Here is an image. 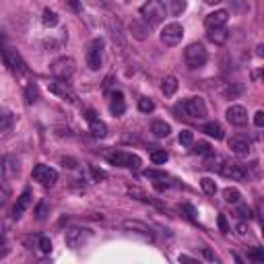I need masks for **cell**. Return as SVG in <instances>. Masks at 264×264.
<instances>
[{"mask_svg": "<svg viewBox=\"0 0 264 264\" xmlns=\"http://www.w3.org/2000/svg\"><path fill=\"white\" fill-rule=\"evenodd\" d=\"M165 3L163 0H147L141 7V17L147 21L149 25H159L165 19Z\"/></svg>", "mask_w": 264, "mask_h": 264, "instance_id": "1", "label": "cell"}, {"mask_svg": "<svg viewBox=\"0 0 264 264\" xmlns=\"http://www.w3.org/2000/svg\"><path fill=\"white\" fill-rule=\"evenodd\" d=\"M175 112L178 114H184L186 118H205L207 116V103L203 97H190L182 103L175 105Z\"/></svg>", "mask_w": 264, "mask_h": 264, "instance_id": "2", "label": "cell"}, {"mask_svg": "<svg viewBox=\"0 0 264 264\" xmlns=\"http://www.w3.org/2000/svg\"><path fill=\"white\" fill-rule=\"evenodd\" d=\"M184 60L190 69H201V66L207 64L209 54H207L203 43H190V46L184 50Z\"/></svg>", "mask_w": 264, "mask_h": 264, "instance_id": "3", "label": "cell"}, {"mask_svg": "<svg viewBox=\"0 0 264 264\" xmlns=\"http://www.w3.org/2000/svg\"><path fill=\"white\" fill-rule=\"evenodd\" d=\"M50 71H52V75L58 81H69L75 75V71H77V64H75V60L71 56H62V58H58V60L52 62Z\"/></svg>", "mask_w": 264, "mask_h": 264, "instance_id": "4", "label": "cell"}, {"mask_svg": "<svg viewBox=\"0 0 264 264\" xmlns=\"http://www.w3.org/2000/svg\"><path fill=\"white\" fill-rule=\"evenodd\" d=\"M107 159H109V163H114L118 167H126V169H137L141 165V157L139 155H132V153H126V151L109 153Z\"/></svg>", "mask_w": 264, "mask_h": 264, "instance_id": "5", "label": "cell"}, {"mask_svg": "<svg viewBox=\"0 0 264 264\" xmlns=\"http://www.w3.org/2000/svg\"><path fill=\"white\" fill-rule=\"evenodd\" d=\"M3 58H5L7 66L13 73H17V75H25L27 73V64H25L23 56H21L15 48H3Z\"/></svg>", "mask_w": 264, "mask_h": 264, "instance_id": "6", "label": "cell"}, {"mask_svg": "<svg viewBox=\"0 0 264 264\" xmlns=\"http://www.w3.org/2000/svg\"><path fill=\"white\" fill-rule=\"evenodd\" d=\"M182 37H184V27L180 23H169L161 31V43L167 46V48L178 46V43L182 41Z\"/></svg>", "mask_w": 264, "mask_h": 264, "instance_id": "7", "label": "cell"}, {"mask_svg": "<svg viewBox=\"0 0 264 264\" xmlns=\"http://www.w3.org/2000/svg\"><path fill=\"white\" fill-rule=\"evenodd\" d=\"M31 175H33V180L39 182L41 186H52V184L58 182V171L54 167H50V165H43V163L35 165Z\"/></svg>", "mask_w": 264, "mask_h": 264, "instance_id": "8", "label": "cell"}, {"mask_svg": "<svg viewBox=\"0 0 264 264\" xmlns=\"http://www.w3.org/2000/svg\"><path fill=\"white\" fill-rule=\"evenodd\" d=\"M89 237H91V231H89V229L73 227V229L66 231V237H64V239H66V246L73 248V250H77V248H81Z\"/></svg>", "mask_w": 264, "mask_h": 264, "instance_id": "9", "label": "cell"}, {"mask_svg": "<svg viewBox=\"0 0 264 264\" xmlns=\"http://www.w3.org/2000/svg\"><path fill=\"white\" fill-rule=\"evenodd\" d=\"M101 54H103V39H93L89 52H87V66L91 71H97L101 66Z\"/></svg>", "mask_w": 264, "mask_h": 264, "instance_id": "10", "label": "cell"}, {"mask_svg": "<svg viewBox=\"0 0 264 264\" xmlns=\"http://www.w3.org/2000/svg\"><path fill=\"white\" fill-rule=\"evenodd\" d=\"M0 169H3V175L7 180H15L21 173V161L15 155H5L3 161H0Z\"/></svg>", "mask_w": 264, "mask_h": 264, "instance_id": "11", "label": "cell"}, {"mask_svg": "<svg viewBox=\"0 0 264 264\" xmlns=\"http://www.w3.org/2000/svg\"><path fill=\"white\" fill-rule=\"evenodd\" d=\"M221 173L225 175V178H231V180H237V182H241V180L248 178V171L244 169V165L235 163V161H223Z\"/></svg>", "mask_w": 264, "mask_h": 264, "instance_id": "12", "label": "cell"}, {"mask_svg": "<svg viewBox=\"0 0 264 264\" xmlns=\"http://www.w3.org/2000/svg\"><path fill=\"white\" fill-rule=\"evenodd\" d=\"M225 116H227V120H229L233 126H244V124H248V112H246L244 105H229L227 112H225Z\"/></svg>", "mask_w": 264, "mask_h": 264, "instance_id": "13", "label": "cell"}, {"mask_svg": "<svg viewBox=\"0 0 264 264\" xmlns=\"http://www.w3.org/2000/svg\"><path fill=\"white\" fill-rule=\"evenodd\" d=\"M227 19H229V11H215V13H211V15H207V19H205V27L211 31V29H217V27H225V23H227Z\"/></svg>", "mask_w": 264, "mask_h": 264, "instance_id": "14", "label": "cell"}, {"mask_svg": "<svg viewBox=\"0 0 264 264\" xmlns=\"http://www.w3.org/2000/svg\"><path fill=\"white\" fill-rule=\"evenodd\" d=\"M85 118L89 120V126H91L93 137H97V139H105V137H107V126H105V122H101V120L95 116L93 109H87V116H85Z\"/></svg>", "mask_w": 264, "mask_h": 264, "instance_id": "15", "label": "cell"}, {"mask_svg": "<svg viewBox=\"0 0 264 264\" xmlns=\"http://www.w3.org/2000/svg\"><path fill=\"white\" fill-rule=\"evenodd\" d=\"M48 89H50V93H54V95H58V97H62L66 101H71V103L77 101L75 91L71 89V87H66V83H50Z\"/></svg>", "mask_w": 264, "mask_h": 264, "instance_id": "16", "label": "cell"}, {"mask_svg": "<svg viewBox=\"0 0 264 264\" xmlns=\"http://www.w3.org/2000/svg\"><path fill=\"white\" fill-rule=\"evenodd\" d=\"M29 205H31V190L27 188L23 194L17 198V205H15V209H13V217H15V219H21V217H23V213L29 209Z\"/></svg>", "mask_w": 264, "mask_h": 264, "instance_id": "17", "label": "cell"}, {"mask_svg": "<svg viewBox=\"0 0 264 264\" xmlns=\"http://www.w3.org/2000/svg\"><path fill=\"white\" fill-rule=\"evenodd\" d=\"M229 149L233 153H237V155H248L252 149V143L246 137H233V139H229Z\"/></svg>", "mask_w": 264, "mask_h": 264, "instance_id": "18", "label": "cell"}, {"mask_svg": "<svg viewBox=\"0 0 264 264\" xmlns=\"http://www.w3.org/2000/svg\"><path fill=\"white\" fill-rule=\"evenodd\" d=\"M122 227L124 229H128V231H137V233H141V235H145V237H153V231H151V227L149 225H145L143 221H135V219H126V221L122 223Z\"/></svg>", "mask_w": 264, "mask_h": 264, "instance_id": "19", "label": "cell"}, {"mask_svg": "<svg viewBox=\"0 0 264 264\" xmlns=\"http://www.w3.org/2000/svg\"><path fill=\"white\" fill-rule=\"evenodd\" d=\"M128 27H130V33H132V37H135V39H139V41L147 39V33H149V25H145L141 19H132Z\"/></svg>", "mask_w": 264, "mask_h": 264, "instance_id": "20", "label": "cell"}, {"mask_svg": "<svg viewBox=\"0 0 264 264\" xmlns=\"http://www.w3.org/2000/svg\"><path fill=\"white\" fill-rule=\"evenodd\" d=\"M126 109V103H124V95L120 91L112 93V101H109V112H112L114 116H122Z\"/></svg>", "mask_w": 264, "mask_h": 264, "instance_id": "21", "label": "cell"}, {"mask_svg": "<svg viewBox=\"0 0 264 264\" xmlns=\"http://www.w3.org/2000/svg\"><path fill=\"white\" fill-rule=\"evenodd\" d=\"M107 29L112 31V37H114V41L118 43V46H120V48H126V39H124V35H122V27H120L118 21L114 23V19L109 17V19H107Z\"/></svg>", "mask_w": 264, "mask_h": 264, "instance_id": "22", "label": "cell"}, {"mask_svg": "<svg viewBox=\"0 0 264 264\" xmlns=\"http://www.w3.org/2000/svg\"><path fill=\"white\" fill-rule=\"evenodd\" d=\"M15 126V114L7 107H0V132H9Z\"/></svg>", "mask_w": 264, "mask_h": 264, "instance_id": "23", "label": "cell"}, {"mask_svg": "<svg viewBox=\"0 0 264 264\" xmlns=\"http://www.w3.org/2000/svg\"><path fill=\"white\" fill-rule=\"evenodd\" d=\"M209 39L215 43V46H223V43L229 39V31L225 27H217L209 31Z\"/></svg>", "mask_w": 264, "mask_h": 264, "instance_id": "24", "label": "cell"}, {"mask_svg": "<svg viewBox=\"0 0 264 264\" xmlns=\"http://www.w3.org/2000/svg\"><path fill=\"white\" fill-rule=\"evenodd\" d=\"M151 132H153V135H155L157 139H165V137H169L171 126H169L167 122H163V120H157V122L151 124Z\"/></svg>", "mask_w": 264, "mask_h": 264, "instance_id": "25", "label": "cell"}, {"mask_svg": "<svg viewBox=\"0 0 264 264\" xmlns=\"http://www.w3.org/2000/svg\"><path fill=\"white\" fill-rule=\"evenodd\" d=\"M58 21H60V17H58V13L52 11V9H46V11L41 13V23L46 25V27H56Z\"/></svg>", "mask_w": 264, "mask_h": 264, "instance_id": "26", "label": "cell"}, {"mask_svg": "<svg viewBox=\"0 0 264 264\" xmlns=\"http://www.w3.org/2000/svg\"><path fill=\"white\" fill-rule=\"evenodd\" d=\"M203 132H207L209 137H213V139H217V141H221V139H223V128L219 126L217 122H209V124H205Z\"/></svg>", "mask_w": 264, "mask_h": 264, "instance_id": "27", "label": "cell"}, {"mask_svg": "<svg viewBox=\"0 0 264 264\" xmlns=\"http://www.w3.org/2000/svg\"><path fill=\"white\" fill-rule=\"evenodd\" d=\"M161 91H163L167 97H171L175 91H178V79H175V77H167V79L163 81V85H161Z\"/></svg>", "mask_w": 264, "mask_h": 264, "instance_id": "28", "label": "cell"}, {"mask_svg": "<svg viewBox=\"0 0 264 264\" xmlns=\"http://www.w3.org/2000/svg\"><path fill=\"white\" fill-rule=\"evenodd\" d=\"M167 5H169V13L173 17H178V15H182L186 11L188 0H167Z\"/></svg>", "mask_w": 264, "mask_h": 264, "instance_id": "29", "label": "cell"}, {"mask_svg": "<svg viewBox=\"0 0 264 264\" xmlns=\"http://www.w3.org/2000/svg\"><path fill=\"white\" fill-rule=\"evenodd\" d=\"M25 99H27L29 105H33V103L39 99V89H37L35 83H29V85H27V89H25Z\"/></svg>", "mask_w": 264, "mask_h": 264, "instance_id": "30", "label": "cell"}, {"mask_svg": "<svg viewBox=\"0 0 264 264\" xmlns=\"http://www.w3.org/2000/svg\"><path fill=\"white\" fill-rule=\"evenodd\" d=\"M223 157H219V155H215L213 157V153L209 155V161H207V169H211V171H221V165H223Z\"/></svg>", "mask_w": 264, "mask_h": 264, "instance_id": "31", "label": "cell"}, {"mask_svg": "<svg viewBox=\"0 0 264 264\" xmlns=\"http://www.w3.org/2000/svg\"><path fill=\"white\" fill-rule=\"evenodd\" d=\"M223 198H225L227 203L235 205V203H239L241 194H239V190H237V188H225V190H223Z\"/></svg>", "mask_w": 264, "mask_h": 264, "instance_id": "32", "label": "cell"}, {"mask_svg": "<svg viewBox=\"0 0 264 264\" xmlns=\"http://www.w3.org/2000/svg\"><path fill=\"white\" fill-rule=\"evenodd\" d=\"M248 11V0H231V13L244 15Z\"/></svg>", "mask_w": 264, "mask_h": 264, "instance_id": "33", "label": "cell"}, {"mask_svg": "<svg viewBox=\"0 0 264 264\" xmlns=\"http://www.w3.org/2000/svg\"><path fill=\"white\" fill-rule=\"evenodd\" d=\"M201 186H203V192H205V194L215 196V192H217V184H215L211 178H203V180H201Z\"/></svg>", "mask_w": 264, "mask_h": 264, "instance_id": "34", "label": "cell"}, {"mask_svg": "<svg viewBox=\"0 0 264 264\" xmlns=\"http://www.w3.org/2000/svg\"><path fill=\"white\" fill-rule=\"evenodd\" d=\"M167 159H169V155H167L165 151H153L151 153V161L155 163V165H163Z\"/></svg>", "mask_w": 264, "mask_h": 264, "instance_id": "35", "label": "cell"}, {"mask_svg": "<svg viewBox=\"0 0 264 264\" xmlns=\"http://www.w3.org/2000/svg\"><path fill=\"white\" fill-rule=\"evenodd\" d=\"M37 248L43 252V254H50L52 252V241H50V237H37Z\"/></svg>", "mask_w": 264, "mask_h": 264, "instance_id": "36", "label": "cell"}, {"mask_svg": "<svg viewBox=\"0 0 264 264\" xmlns=\"http://www.w3.org/2000/svg\"><path fill=\"white\" fill-rule=\"evenodd\" d=\"M194 153H196V155H211L213 149H211L209 143H196L194 145Z\"/></svg>", "mask_w": 264, "mask_h": 264, "instance_id": "37", "label": "cell"}, {"mask_svg": "<svg viewBox=\"0 0 264 264\" xmlns=\"http://www.w3.org/2000/svg\"><path fill=\"white\" fill-rule=\"evenodd\" d=\"M139 109H141V112H145V114H149V112L155 109V103H153V99H149V97H143L139 101Z\"/></svg>", "mask_w": 264, "mask_h": 264, "instance_id": "38", "label": "cell"}, {"mask_svg": "<svg viewBox=\"0 0 264 264\" xmlns=\"http://www.w3.org/2000/svg\"><path fill=\"white\" fill-rule=\"evenodd\" d=\"M180 143L184 145V147H192L194 145V135L190 130H182L180 132Z\"/></svg>", "mask_w": 264, "mask_h": 264, "instance_id": "39", "label": "cell"}, {"mask_svg": "<svg viewBox=\"0 0 264 264\" xmlns=\"http://www.w3.org/2000/svg\"><path fill=\"white\" fill-rule=\"evenodd\" d=\"M145 178H149V180H165L167 173L165 171H157V169H147L145 171Z\"/></svg>", "mask_w": 264, "mask_h": 264, "instance_id": "40", "label": "cell"}, {"mask_svg": "<svg viewBox=\"0 0 264 264\" xmlns=\"http://www.w3.org/2000/svg\"><path fill=\"white\" fill-rule=\"evenodd\" d=\"M9 198H11V190H9V186L0 184V207H5V205L9 203Z\"/></svg>", "mask_w": 264, "mask_h": 264, "instance_id": "41", "label": "cell"}, {"mask_svg": "<svg viewBox=\"0 0 264 264\" xmlns=\"http://www.w3.org/2000/svg\"><path fill=\"white\" fill-rule=\"evenodd\" d=\"M180 209L186 213V217L190 219V221H196V211H194V207H192V205H182Z\"/></svg>", "mask_w": 264, "mask_h": 264, "instance_id": "42", "label": "cell"}, {"mask_svg": "<svg viewBox=\"0 0 264 264\" xmlns=\"http://www.w3.org/2000/svg\"><path fill=\"white\" fill-rule=\"evenodd\" d=\"M237 217L248 219V221H250V219H252V209H250V207H239V209H237Z\"/></svg>", "mask_w": 264, "mask_h": 264, "instance_id": "43", "label": "cell"}, {"mask_svg": "<svg viewBox=\"0 0 264 264\" xmlns=\"http://www.w3.org/2000/svg\"><path fill=\"white\" fill-rule=\"evenodd\" d=\"M219 229H221L223 233H229V225H227L225 215H219Z\"/></svg>", "mask_w": 264, "mask_h": 264, "instance_id": "44", "label": "cell"}, {"mask_svg": "<svg viewBox=\"0 0 264 264\" xmlns=\"http://www.w3.org/2000/svg\"><path fill=\"white\" fill-rule=\"evenodd\" d=\"M254 124H256L258 128H262V126H264V112H262V109L254 114Z\"/></svg>", "mask_w": 264, "mask_h": 264, "instance_id": "45", "label": "cell"}, {"mask_svg": "<svg viewBox=\"0 0 264 264\" xmlns=\"http://www.w3.org/2000/svg\"><path fill=\"white\" fill-rule=\"evenodd\" d=\"M248 258H250V260H256V262H262V260H264V254H262V250H254V252L248 254Z\"/></svg>", "mask_w": 264, "mask_h": 264, "instance_id": "46", "label": "cell"}, {"mask_svg": "<svg viewBox=\"0 0 264 264\" xmlns=\"http://www.w3.org/2000/svg\"><path fill=\"white\" fill-rule=\"evenodd\" d=\"M66 3L71 5V9H73L75 13H81V11H83V7H81V3H79V0H66Z\"/></svg>", "mask_w": 264, "mask_h": 264, "instance_id": "47", "label": "cell"}, {"mask_svg": "<svg viewBox=\"0 0 264 264\" xmlns=\"http://www.w3.org/2000/svg\"><path fill=\"white\" fill-rule=\"evenodd\" d=\"M5 248H7V239H5L3 233H0V254H5V252H7Z\"/></svg>", "mask_w": 264, "mask_h": 264, "instance_id": "48", "label": "cell"}, {"mask_svg": "<svg viewBox=\"0 0 264 264\" xmlns=\"http://www.w3.org/2000/svg\"><path fill=\"white\" fill-rule=\"evenodd\" d=\"M237 233H239V235H246V233H248V225H246V223H241V225L237 227Z\"/></svg>", "mask_w": 264, "mask_h": 264, "instance_id": "49", "label": "cell"}, {"mask_svg": "<svg viewBox=\"0 0 264 264\" xmlns=\"http://www.w3.org/2000/svg\"><path fill=\"white\" fill-rule=\"evenodd\" d=\"M180 262H194V258H190V256H180Z\"/></svg>", "mask_w": 264, "mask_h": 264, "instance_id": "50", "label": "cell"}, {"mask_svg": "<svg viewBox=\"0 0 264 264\" xmlns=\"http://www.w3.org/2000/svg\"><path fill=\"white\" fill-rule=\"evenodd\" d=\"M205 3H207V5H221L223 0H205Z\"/></svg>", "mask_w": 264, "mask_h": 264, "instance_id": "51", "label": "cell"}, {"mask_svg": "<svg viewBox=\"0 0 264 264\" xmlns=\"http://www.w3.org/2000/svg\"><path fill=\"white\" fill-rule=\"evenodd\" d=\"M95 3H101V5H107V0H95Z\"/></svg>", "mask_w": 264, "mask_h": 264, "instance_id": "52", "label": "cell"}]
</instances>
